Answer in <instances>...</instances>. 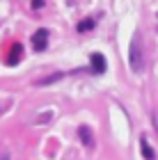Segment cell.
I'll list each match as a JSON object with an SVG mask.
<instances>
[{
    "mask_svg": "<svg viewBox=\"0 0 158 160\" xmlns=\"http://www.w3.org/2000/svg\"><path fill=\"white\" fill-rule=\"evenodd\" d=\"M21 57V46L16 43V46H12V55H9V64H16Z\"/></svg>",
    "mask_w": 158,
    "mask_h": 160,
    "instance_id": "7",
    "label": "cell"
},
{
    "mask_svg": "<svg viewBox=\"0 0 158 160\" xmlns=\"http://www.w3.org/2000/svg\"><path fill=\"white\" fill-rule=\"evenodd\" d=\"M32 7H37V9H39V7H44V0H32Z\"/></svg>",
    "mask_w": 158,
    "mask_h": 160,
    "instance_id": "8",
    "label": "cell"
},
{
    "mask_svg": "<svg viewBox=\"0 0 158 160\" xmlns=\"http://www.w3.org/2000/svg\"><path fill=\"white\" fill-rule=\"evenodd\" d=\"M131 67L138 71L142 67V60H140V46H138V41L133 43V48H131Z\"/></svg>",
    "mask_w": 158,
    "mask_h": 160,
    "instance_id": "4",
    "label": "cell"
},
{
    "mask_svg": "<svg viewBox=\"0 0 158 160\" xmlns=\"http://www.w3.org/2000/svg\"><path fill=\"white\" fill-rule=\"evenodd\" d=\"M140 149H142V156H145V160H156V151H151V147H149L147 137H142L140 140Z\"/></svg>",
    "mask_w": 158,
    "mask_h": 160,
    "instance_id": "5",
    "label": "cell"
},
{
    "mask_svg": "<svg viewBox=\"0 0 158 160\" xmlns=\"http://www.w3.org/2000/svg\"><path fill=\"white\" fill-rule=\"evenodd\" d=\"M94 25H96L94 18H85V21H80V23H78V30H80V32H89Z\"/></svg>",
    "mask_w": 158,
    "mask_h": 160,
    "instance_id": "6",
    "label": "cell"
},
{
    "mask_svg": "<svg viewBox=\"0 0 158 160\" xmlns=\"http://www.w3.org/2000/svg\"><path fill=\"white\" fill-rule=\"evenodd\" d=\"M78 135H80V140L85 142V147H94V135H92V130H89V126H80L78 128Z\"/></svg>",
    "mask_w": 158,
    "mask_h": 160,
    "instance_id": "2",
    "label": "cell"
},
{
    "mask_svg": "<svg viewBox=\"0 0 158 160\" xmlns=\"http://www.w3.org/2000/svg\"><path fill=\"white\" fill-rule=\"evenodd\" d=\"M89 60H92V69H94L96 73H103V71H105V57H103V55L94 53Z\"/></svg>",
    "mask_w": 158,
    "mask_h": 160,
    "instance_id": "3",
    "label": "cell"
},
{
    "mask_svg": "<svg viewBox=\"0 0 158 160\" xmlns=\"http://www.w3.org/2000/svg\"><path fill=\"white\" fill-rule=\"evenodd\" d=\"M46 43H48V30H37V32L32 34V46H34V50H44Z\"/></svg>",
    "mask_w": 158,
    "mask_h": 160,
    "instance_id": "1",
    "label": "cell"
}]
</instances>
